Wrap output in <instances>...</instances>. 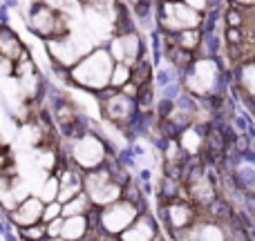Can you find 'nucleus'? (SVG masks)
<instances>
[{
  "label": "nucleus",
  "mask_w": 255,
  "mask_h": 241,
  "mask_svg": "<svg viewBox=\"0 0 255 241\" xmlns=\"http://www.w3.org/2000/svg\"><path fill=\"white\" fill-rule=\"evenodd\" d=\"M206 105L211 107V110H220V107H222V96H211Z\"/></svg>",
  "instance_id": "nucleus-5"
},
{
  "label": "nucleus",
  "mask_w": 255,
  "mask_h": 241,
  "mask_svg": "<svg viewBox=\"0 0 255 241\" xmlns=\"http://www.w3.org/2000/svg\"><path fill=\"white\" fill-rule=\"evenodd\" d=\"M249 235H251V239L255 241V228H253V230H251V233H249Z\"/></svg>",
  "instance_id": "nucleus-10"
},
{
  "label": "nucleus",
  "mask_w": 255,
  "mask_h": 241,
  "mask_svg": "<svg viewBox=\"0 0 255 241\" xmlns=\"http://www.w3.org/2000/svg\"><path fill=\"white\" fill-rule=\"evenodd\" d=\"M226 20H229V25L233 27V29H238V25L242 22V20H240V13L235 11V9H231V11L226 13Z\"/></svg>",
  "instance_id": "nucleus-2"
},
{
  "label": "nucleus",
  "mask_w": 255,
  "mask_h": 241,
  "mask_svg": "<svg viewBox=\"0 0 255 241\" xmlns=\"http://www.w3.org/2000/svg\"><path fill=\"white\" fill-rule=\"evenodd\" d=\"M139 98H141V101H139L141 105H143V107H148V105H150V101H152V94H150V89L145 87V92H143V89H141V96H139Z\"/></svg>",
  "instance_id": "nucleus-4"
},
{
  "label": "nucleus",
  "mask_w": 255,
  "mask_h": 241,
  "mask_svg": "<svg viewBox=\"0 0 255 241\" xmlns=\"http://www.w3.org/2000/svg\"><path fill=\"white\" fill-rule=\"evenodd\" d=\"M181 105H184L186 110H193V103H190V98H188V96H184V98H181Z\"/></svg>",
  "instance_id": "nucleus-9"
},
{
  "label": "nucleus",
  "mask_w": 255,
  "mask_h": 241,
  "mask_svg": "<svg viewBox=\"0 0 255 241\" xmlns=\"http://www.w3.org/2000/svg\"><path fill=\"white\" fill-rule=\"evenodd\" d=\"M226 38H229L231 43H240V31H238V29H233V27H231V29L226 31Z\"/></svg>",
  "instance_id": "nucleus-6"
},
{
  "label": "nucleus",
  "mask_w": 255,
  "mask_h": 241,
  "mask_svg": "<svg viewBox=\"0 0 255 241\" xmlns=\"http://www.w3.org/2000/svg\"><path fill=\"white\" fill-rule=\"evenodd\" d=\"M170 110H172V103L170 101H163L161 105H159V112H161V116H168V114H170Z\"/></svg>",
  "instance_id": "nucleus-7"
},
{
  "label": "nucleus",
  "mask_w": 255,
  "mask_h": 241,
  "mask_svg": "<svg viewBox=\"0 0 255 241\" xmlns=\"http://www.w3.org/2000/svg\"><path fill=\"white\" fill-rule=\"evenodd\" d=\"M139 7V16H148V9H150V4L145 2V4H136Z\"/></svg>",
  "instance_id": "nucleus-8"
},
{
  "label": "nucleus",
  "mask_w": 255,
  "mask_h": 241,
  "mask_svg": "<svg viewBox=\"0 0 255 241\" xmlns=\"http://www.w3.org/2000/svg\"><path fill=\"white\" fill-rule=\"evenodd\" d=\"M211 210H213V215L217 217V219H233V210H231V206L224 201V199H215V201L211 203Z\"/></svg>",
  "instance_id": "nucleus-1"
},
{
  "label": "nucleus",
  "mask_w": 255,
  "mask_h": 241,
  "mask_svg": "<svg viewBox=\"0 0 255 241\" xmlns=\"http://www.w3.org/2000/svg\"><path fill=\"white\" fill-rule=\"evenodd\" d=\"M244 201H247V208L255 215V194L253 192H244Z\"/></svg>",
  "instance_id": "nucleus-3"
}]
</instances>
